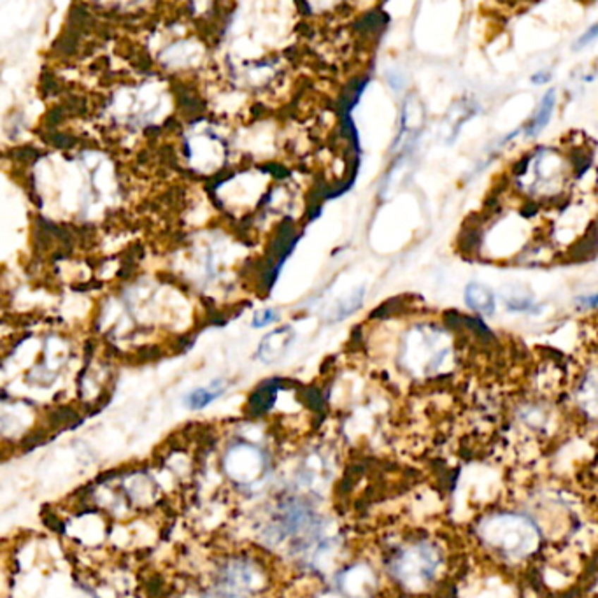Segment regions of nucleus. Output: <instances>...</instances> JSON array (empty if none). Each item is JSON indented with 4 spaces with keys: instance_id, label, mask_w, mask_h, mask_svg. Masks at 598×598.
<instances>
[{
    "instance_id": "f257e3e1",
    "label": "nucleus",
    "mask_w": 598,
    "mask_h": 598,
    "mask_svg": "<svg viewBox=\"0 0 598 598\" xmlns=\"http://www.w3.org/2000/svg\"><path fill=\"white\" fill-rule=\"evenodd\" d=\"M481 537L492 549L509 560H521L539 547L540 532L521 514H495L479 527Z\"/></svg>"
},
{
    "instance_id": "f03ea898",
    "label": "nucleus",
    "mask_w": 598,
    "mask_h": 598,
    "mask_svg": "<svg viewBox=\"0 0 598 598\" xmlns=\"http://www.w3.org/2000/svg\"><path fill=\"white\" fill-rule=\"evenodd\" d=\"M441 558L437 549L430 544H417L403 554L400 561V575L410 585H425L437 575Z\"/></svg>"
},
{
    "instance_id": "7ed1b4c3",
    "label": "nucleus",
    "mask_w": 598,
    "mask_h": 598,
    "mask_svg": "<svg viewBox=\"0 0 598 598\" xmlns=\"http://www.w3.org/2000/svg\"><path fill=\"white\" fill-rule=\"evenodd\" d=\"M295 341V332L290 327H281L272 330L258 346L257 356L264 363H276L286 355L290 346Z\"/></svg>"
},
{
    "instance_id": "20e7f679",
    "label": "nucleus",
    "mask_w": 598,
    "mask_h": 598,
    "mask_svg": "<svg viewBox=\"0 0 598 598\" xmlns=\"http://www.w3.org/2000/svg\"><path fill=\"white\" fill-rule=\"evenodd\" d=\"M465 304L479 315L492 316L495 312V295L484 284L468 283L465 286Z\"/></svg>"
},
{
    "instance_id": "39448f33",
    "label": "nucleus",
    "mask_w": 598,
    "mask_h": 598,
    "mask_svg": "<svg viewBox=\"0 0 598 598\" xmlns=\"http://www.w3.org/2000/svg\"><path fill=\"white\" fill-rule=\"evenodd\" d=\"M554 104H556V90L551 88V90H547V93L544 95V99L540 100L539 109H537L535 116H533L530 125L527 127V135L528 137L539 135V133L542 132L544 128H546V125L549 123L551 116H553Z\"/></svg>"
},
{
    "instance_id": "423d86ee",
    "label": "nucleus",
    "mask_w": 598,
    "mask_h": 598,
    "mask_svg": "<svg viewBox=\"0 0 598 598\" xmlns=\"http://www.w3.org/2000/svg\"><path fill=\"white\" fill-rule=\"evenodd\" d=\"M225 383L223 381H214L212 384H209V386L205 388H197V390H193L192 393L186 397V405L190 407L192 410H199L204 409V407H207L209 403L214 402L216 398L221 397L223 391H225Z\"/></svg>"
},
{
    "instance_id": "0eeeda50",
    "label": "nucleus",
    "mask_w": 598,
    "mask_h": 598,
    "mask_svg": "<svg viewBox=\"0 0 598 598\" xmlns=\"http://www.w3.org/2000/svg\"><path fill=\"white\" fill-rule=\"evenodd\" d=\"M363 293H365V290H363V288H358V290H356L355 293L349 295L348 298H344V300H342L341 304H338L337 307H335L334 316L330 319H332V322H338V319H344L346 316H349V315H351V312H355L356 309H358L360 305H362Z\"/></svg>"
},
{
    "instance_id": "6e6552de",
    "label": "nucleus",
    "mask_w": 598,
    "mask_h": 598,
    "mask_svg": "<svg viewBox=\"0 0 598 598\" xmlns=\"http://www.w3.org/2000/svg\"><path fill=\"white\" fill-rule=\"evenodd\" d=\"M274 398H276V393H274L272 388L270 386L260 388V390L251 397V409H253L257 414L265 413V410H269L270 405L274 403Z\"/></svg>"
},
{
    "instance_id": "1a4fd4ad",
    "label": "nucleus",
    "mask_w": 598,
    "mask_h": 598,
    "mask_svg": "<svg viewBox=\"0 0 598 598\" xmlns=\"http://www.w3.org/2000/svg\"><path fill=\"white\" fill-rule=\"evenodd\" d=\"M506 304L511 311H527L532 307V297L530 295H516L513 290V295H504Z\"/></svg>"
},
{
    "instance_id": "9d476101",
    "label": "nucleus",
    "mask_w": 598,
    "mask_h": 598,
    "mask_svg": "<svg viewBox=\"0 0 598 598\" xmlns=\"http://www.w3.org/2000/svg\"><path fill=\"white\" fill-rule=\"evenodd\" d=\"M276 319H277V312L274 311V309H264V311H258L257 315H255L253 327L262 329V327L269 325V323L276 322Z\"/></svg>"
},
{
    "instance_id": "9b49d317",
    "label": "nucleus",
    "mask_w": 598,
    "mask_h": 598,
    "mask_svg": "<svg viewBox=\"0 0 598 598\" xmlns=\"http://www.w3.org/2000/svg\"><path fill=\"white\" fill-rule=\"evenodd\" d=\"M595 39H598V23H593L592 27H590L588 30H586L585 34L578 39V42L574 44V49L585 48V46H588L590 42H593Z\"/></svg>"
},
{
    "instance_id": "f8f14e48",
    "label": "nucleus",
    "mask_w": 598,
    "mask_h": 598,
    "mask_svg": "<svg viewBox=\"0 0 598 598\" xmlns=\"http://www.w3.org/2000/svg\"><path fill=\"white\" fill-rule=\"evenodd\" d=\"M578 302L582 305V307L593 309L598 305V295H592V297H581V298H578Z\"/></svg>"
},
{
    "instance_id": "ddd939ff",
    "label": "nucleus",
    "mask_w": 598,
    "mask_h": 598,
    "mask_svg": "<svg viewBox=\"0 0 598 598\" xmlns=\"http://www.w3.org/2000/svg\"><path fill=\"white\" fill-rule=\"evenodd\" d=\"M547 79H549V74H535L532 78V81L535 83V85H539V83H540V85H542V83H546Z\"/></svg>"
}]
</instances>
